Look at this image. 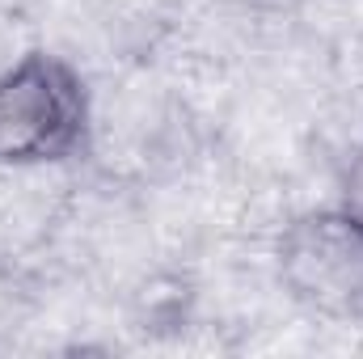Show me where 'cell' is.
<instances>
[{
  "mask_svg": "<svg viewBox=\"0 0 363 359\" xmlns=\"http://www.w3.org/2000/svg\"><path fill=\"white\" fill-rule=\"evenodd\" d=\"M89 89L51 51H30L0 68V170L68 161L89 140Z\"/></svg>",
  "mask_w": 363,
  "mask_h": 359,
  "instance_id": "6da1fadb",
  "label": "cell"
},
{
  "mask_svg": "<svg viewBox=\"0 0 363 359\" xmlns=\"http://www.w3.org/2000/svg\"><path fill=\"white\" fill-rule=\"evenodd\" d=\"M283 292L308 313L351 321L363 317V228L338 207L300 211L274 241Z\"/></svg>",
  "mask_w": 363,
  "mask_h": 359,
  "instance_id": "7a4b0ae2",
  "label": "cell"
},
{
  "mask_svg": "<svg viewBox=\"0 0 363 359\" xmlns=\"http://www.w3.org/2000/svg\"><path fill=\"white\" fill-rule=\"evenodd\" d=\"M334 207H338L351 224L363 228V140L351 148V157H347V165H342V174H338V199H334Z\"/></svg>",
  "mask_w": 363,
  "mask_h": 359,
  "instance_id": "3957f363",
  "label": "cell"
}]
</instances>
